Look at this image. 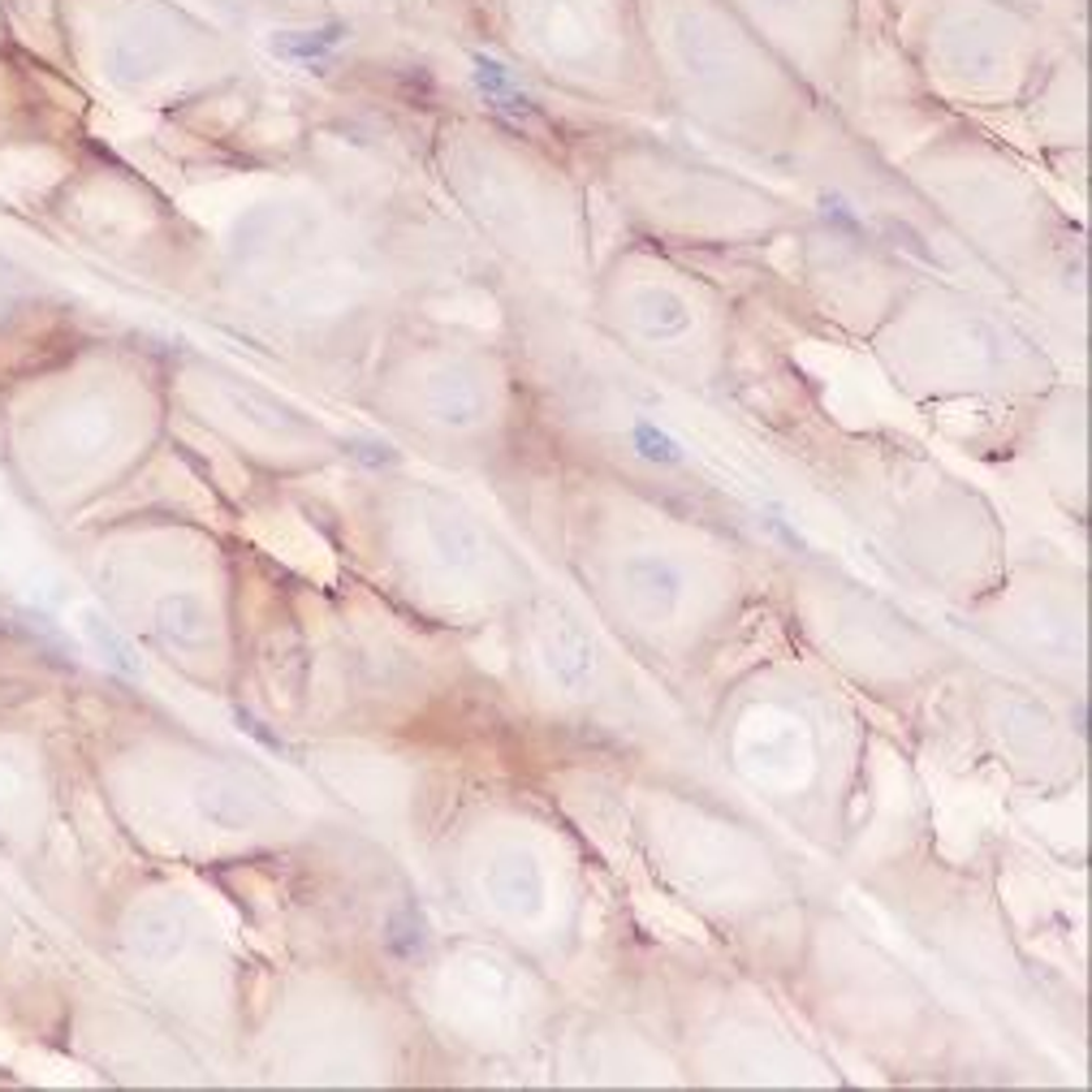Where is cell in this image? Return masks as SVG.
Listing matches in <instances>:
<instances>
[{"label":"cell","mask_w":1092,"mask_h":1092,"mask_svg":"<svg viewBox=\"0 0 1092 1092\" xmlns=\"http://www.w3.org/2000/svg\"><path fill=\"white\" fill-rule=\"evenodd\" d=\"M342 26H329V31H294V35H286V39H277L272 48H277L281 57H290V61H320V57H329L337 43H342Z\"/></svg>","instance_id":"obj_1"},{"label":"cell","mask_w":1092,"mask_h":1092,"mask_svg":"<svg viewBox=\"0 0 1092 1092\" xmlns=\"http://www.w3.org/2000/svg\"><path fill=\"white\" fill-rule=\"evenodd\" d=\"M635 445H640L644 459H657V463H678V459H682L678 445H674L665 432H657L652 424H640V428H635Z\"/></svg>","instance_id":"obj_2"},{"label":"cell","mask_w":1092,"mask_h":1092,"mask_svg":"<svg viewBox=\"0 0 1092 1092\" xmlns=\"http://www.w3.org/2000/svg\"><path fill=\"white\" fill-rule=\"evenodd\" d=\"M86 630H91V640H96V644H100V648H109V652H113V657H109V661H113V665H117V669H125V674H134V661H130V652H125V644H121V640H117V635H113V630H109V626H104V622H100V618H96V613H86Z\"/></svg>","instance_id":"obj_3"}]
</instances>
